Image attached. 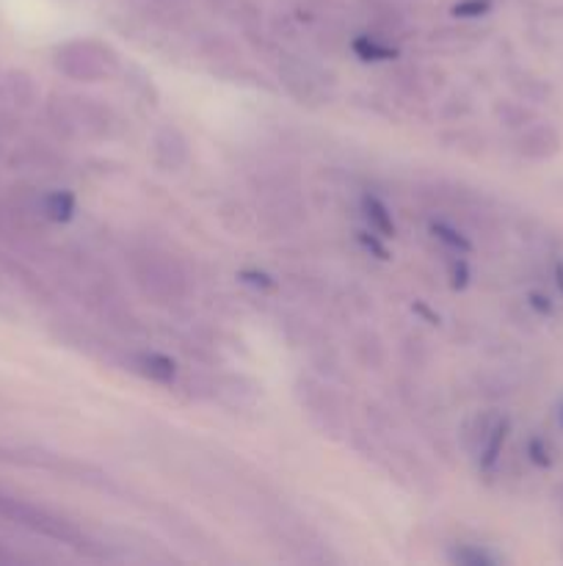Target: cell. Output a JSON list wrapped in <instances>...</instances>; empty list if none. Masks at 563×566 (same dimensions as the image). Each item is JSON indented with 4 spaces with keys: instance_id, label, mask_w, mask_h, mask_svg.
Returning a JSON list of instances; mask_svg holds the SVG:
<instances>
[{
    "instance_id": "1",
    "label": "cell",
    "mask_w": 563,
    "mask_h": 566,
    "mask_svg": "<svg viewBox=\"0 0 563 566\" xmlns=\"http://www.w3.org/2000/svg\"><path fill=\"white\" fill-rule=\"evenodd\" d=\"M59 66L66 75L77 77V81H103L110 72L119 66L114 50L108 44L99 42H77L64 50V59H59Z\"/></svg>"
},
{
    "instance_id": "2",
    "label": "cell",
    "mask_w": 563,
    "mask_h": 566,
    "mask_svg": "<svg viewBox=\"0 0 563 566\" xmlns=\"http://www.w3.org/2000/svg\"><path fill=\"white\" fill-rule=\"evenodd\" d=\"M298 398H301V407L307 409L309 418H312L315 426H320L323 431L340 429V401H337L334 392L323 390L320 385H315L312 379L298 381Z\"/></svg>"
},
{
    "instance_id": "3",
    "label": "cell",
    "mask_w": 563,
    "mask_h": 566,
    "mask_svg": "<svg viewBox=\"0 0 563 566\" xmlns=\"http://www.w3.org/2000/svg\"><path fill=\"white\" fill-rule=\"evenodd\" d=\"M191 158L188 138L177 127L163 125L152 136V160L160 171H180Z\"/></svg>"
},
{
    "instance_id": "4",
    "label": "cell",
    "mask_w": 563,
    "mask_h": 566,
    "mask_svg": "<svg viewBox=\"0 0 563 566\" xmlns=\"http://www.w3.org/2000/svg\"><path fill=\"white\" fill-rule=\"evenodd\" d=\"M213 398L226 409H235V412H243V409H254L259 401V387L254 385L246 376L224 374L219 379H213Z\"/></svg>"
},
{
    "instance_id": "5",
    "label": "cell",
    "mask_w": 563,
    "mask_h": 566,
    "mask_svg": "<svg viewBox=\"0 0 563 566\" xmlns=\"http://www.w3.org/2000/svg\"><path fill=\"white\" fill-rule=\"evenodd\" d=\"M136 276L144 285V291L152 293V296L171 298L180 293V274L166 260L155 258V254L144 258V271H136Z\"/></svg>"
},
{
    "instance_id": "6",
    "label": "cell",
    "mask_w": 563,
    "mask_h": 566,
    "mask_svg": "<svg viewBox=\"0 0 563 566\" xmlns=\"http://www.w3.org/2000/svg\"><path fill=\"white\" fill-rule=\"evenodd\" d=\"M132 374L144 376V379L155 381V385H174L177 379V365L169 354L160 352H132L127 357Z\"/></svg>"
},
{
    "instance_id": "7",
    "label": "cell",
    "mask_w": 563,
    "mask_h": 566,
    "mask_svg": "<svg viewBox=\"0 0 563 566\" xmlns=\"http://www.w3.org/2000/svg\"><path fill=\"white\" fill-rule=\"evenodd\" d=\"M557 147H561V138H557V133L550 125L528 127L522 138H519V153L535 160L550 158V155L557 153Z\"/></svg>"
},
{
    "instance_id": "8",
    "label": "cell",
    "mask_w": 563,
    "mask_h": 566,
    "mask_svg": "<svg viewBox=\"0 0 563 566\" xmlns=\"http://www.w3.org/2000/svg\"><path fill=\"white\" fill-rule=\"evenodd\" d=\"M508 431H511V420L508 418H497L495 426L489 429V434L484 437V442H480L478 453H475V459H478L480 470H495L497 462H500V453H502V446H506L508 440Z\"/></svg>"
},
{
    "instance_id": "9",
    "label": "cell",
    "mask_w": 563,
    "mask_h": 566,
    "mask_svg": "<svg viewBox=\"0 0 563 566\" xmlns=\"http://www.w3.org/2000/svg\"><path fill=\"white\" fill-rule=\"evenodd\" d=\"M362 216L368 221V227L373 232H379L381 238H395V219H392L390 208L384 205V199H379L375 193H364L362 197Z\"/></svg>"
},
{
    "instance_id": "10",
    "label": "cell",
    "mask_w": 563,
    "mask_h": 566,
    "mask_svg": "<svg viewBox=\"0 0 563 566\" xmlns=\"http://www.w3.org/2000/svg\"><path fill=\"white\" fill-rule=\"evenodd\" d=\"M77 210L75 193L66 191V188H55V191H47L42 199H39V213L50 221H70Z\"/></svg>"
},
{
    "instance_id": "11",
    "label": "cell",
    "mask_w": 563,
    "mask_h": 566,
    "mask_svg": "<svg viewBox=\"0 0 563 566\" xmlns=\"http://www.w3.org/2000/svg\"><path fill=\"white\" fill-rule=\"evenodd\" d=\"M353 357H357V363L362 365V368L379 370L386 359L384 343L379 340V335H375V332H370V329L359 332V335L353 337Z\"/></svg>"
},
{
    "instance_id": "12",
    "label": "cell",
    "mask_w": 563,
    "mask_h": 566,
    "mask_svg": "<svg viewBox=\"0 0 563 566\" xmlns=\"http://www.w3.org/2000/svg\"><path fill=\"white\" fill-rule=\"evenodd\" d=\"M351 50L362 61H392V59H397V50L392 48V44L379 42V39L370 36V33H364V36L353 39Z\"/></svg>"
},
{
    "instance_id": "13",
    "label": "cell",
    "mask_w": 563,
    "mask_h": 566,
    "mask_svg": "<svg viewBox=\"0 0 563 566\" xmlns=\"http://www.w3.org/2000/svg\"><path fill=\"white\" fill-rule=\"evenodd\" d=\"M431 235H434L436 241L445 243V247L456 254L472 252V241L453 224H445V221H431Z\"/></svg>"
},
{
    "instance_id": "14",
    "label": "cell",
    "mask_w": 563,
    "mask_h": 566,
    "mask_svg": "<svg viewBox=\"0 0 563 566\" xmlns=\"http://www.w3.org/2000/svg\"><path fill=\"white\" fill-rule=\"evenodd\" d=\"M450 562L458 564V566H491L497 562V558L491 556V553L478 551V547L464 545V547H456V551L450 553Z\"/></svg>"
},
{
    "instance_id": "15",
    "label": "cell",
    "mask_w": 563,
    "mask_h": 566,
    "mask_svg": "<svg viewBox=\"0 0 563 566\" xmlns=\"http://www.w3.org/2000/svg\"><path fill=\"white\" fill-rule=\"evenodd\" d=\"M491 0H458L456 6H453V17H458V20H475V17H484L491 11Z\"/></svg>"
},
{
    "instance_id": "16",
    "label": "cell",
    "mask_w": 563,
    "mask_h": 566,
    "mask_svg": "<svg viewBox=\"0 0 563 566\" xmlns=\"http://www.w3.org/2000/svg\"><path fill=\"white\" fill-rule=\"evenodd\" d=\"M357 241L362 243V247L368 249V252L373 254V258L390 260V249L384 247L386 238H381L379 232H373V230H370V227H368V230H357Z\"/></svg>"
},
{
    "instance_id": "17",
    "label": "cell",
    "mask_w": 563,
    "mask_h": 566,
    "mask_svg": "<svg viewBox=\"0 0 563 566\" xmlns=\"http://www.w3.org/2000/svg\"><path fill=\"white\" fill-rule=\"evenodd\" d=\"M447 276H450V287L453 291H464L469 285V263L464 260V254H456V258L447 263Z\"/></svg>"
},
{
    "instance_id": "18",
    "label": "cell",
    "mask_w": 563,
    "mask_h": 566,
    "mask_svg": "<svg viewBox=\"0 0 563 566\" xmlns=\"http://www.w3.org/2000/svg\"><path fill=\"white\" fill-rule=\"evenodd\" d=\"M241 280L246 282V285H252V287H259V291H274V287H276L274 276H268V274H265V271L243 269V271H241Z\"/></svg>"
},
{
    "instance_id": "19",
    "label": "cell",
    "mask_w": 563,
    "mask_h": 566,
    "mask_svg": "<svg viewBox=\"0 0 563 566\" xmlns=\"http://www.w3.org/2000/svg\"><path fill=\"white\" fill-rule=\"evenodd\" d=\"M528 457H530V462H535L539 468H546V464L552 462L550 448H546L544 440H539V437H533V440L528 442Z\"/></svg>"
},
{
    "instance_id": "20",
    "label": "cell",
    "mask_w": 563,
    "mask_h": 566,
    "mask_svg": "<svg viewBox=\"0 0 563 566\" xmlns=\"http://www.w3.org/2000/svg\"><path fill=\"white\" fill-rule=\"evenodd\" d=\"M557 418H561V423H563V403H561V407H557Z\"/></svg>"
}]
</instances>
